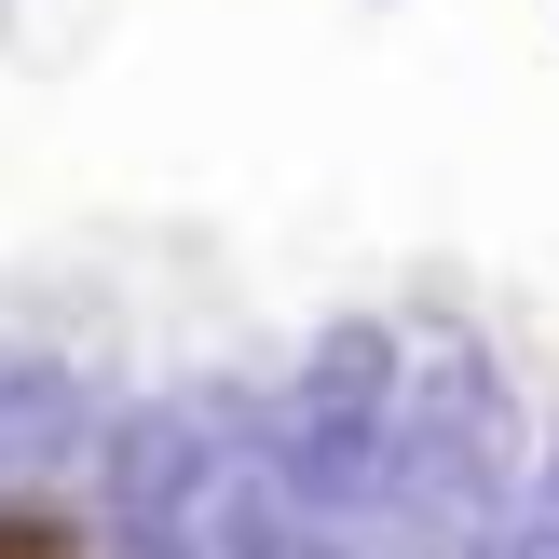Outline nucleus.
I'll list each match as a JSON object with an SVG mask.
<instances>
[{"instance_id":"nucleus-1","label":"nucleus","mask_w":559,"mask_h":559,"mask_svg":"<svg viewBox=\"0 0 559 559\" xmlns=\"http://www.w3.org/2000/svg\"><path fill=\"white\" fill-rule=\"evenodd\" d=\"M0 559H82V546L55 533V519H0Z\"/></svg>"}]
</instances>
